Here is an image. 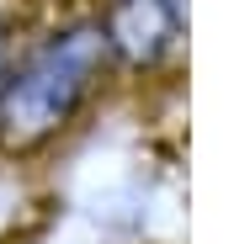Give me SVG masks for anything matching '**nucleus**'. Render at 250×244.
Instances as JSON below:
<instances>
[{
	"mask_svg": "<svg viewBox=\"0 0 250 244\" xmlns=\"http://www.w3.org/2000/svg\"><path fill=\"white\" fill-rule=\"evenodd\" d=\"M106 38L96 21H75L48 32L38 48H27L0 75V154H32L53 144L75 112L91 101L106 69Z\"/></svg>",
	"mask_w": 250,
	"mask_h": 244,
	"instance_id": "nucleus-1",
	"label": "nucleus"
},
{
	"mask_svg": "<svg viewBox=\"0 0 250 244\" xmlns=\"http://www.w3.org/2000/svg\"><path fill=\"white\" fill-rule=\"evenodd\" d=\"M96 27L106 38V53L128 64H154L187 27V0H106V16Z\"/></svg>",
	"mask_w": 250,
	"mask_h": 244,
	"instance_id": "nucleus-2",
	"label": "nucleus"
},
{
	"mask_svg": "<svg viewBox=\"0 0 250 244\" xmlns=\"http://www.w3.org/2000/svg\"><path fill=\"white\" fill-rule=\"evenodd\" d=\"M0 75H5V32H0Z\"/></svg>",
	"mask_w": 250,
	"mask_h": 244,
	"instance_id": "nucleus-3",
	"label": "nucleus"
}]
</instances>
